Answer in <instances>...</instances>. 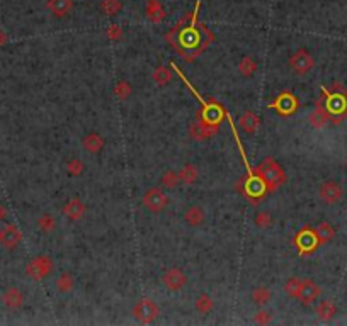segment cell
I'll return each mask as SVG.
<instances>
[{"mask_svg": "<svg viewBox=\"0 0 347 326\" xmlns=\"http://www.w3.org/2000/svg\"><path fill=\"white\" fill-rule=\"evenodd\" d=\"M315 236H317L318 245H325L329 243L330 240H334L335 236V228L330 223H320L317 228L313 229Z\"/></svg>", "mask_w": 347, "mask_h": 326, "instance_id": "cell-22", "label": "cell"}, {"mask_svg": "<svg viewBox=\"0 0 347 326\" xmlns=\"http://www.w3.org/2000/svg\"><path fill=\"white\" fill-rule=\"evenodd\" d=\"M301 284L303 280L298 279V277H290L286 282H284V291L290 297H298V292L301 289Z\"/></svg>", "mask_w": 347, "mask_h": 326, "instance_id": "cell-33", "label": "cell"}, {"mask_svg": "<svg viewBox=\"0 0 347 326\" xmlns=\"http://www.w3.org/2000/svg\"><path fill=\"white\" fill-rule=\"evenodd\" d=\"M238 124L247 135H254V133H257L259 126H260V117L252 111H245L243 114L240 116Z\"/></svg>", "mask_w": 347, "mask_h": 326, "instance_id": "cell-18", "label": "cell"}, {"mask_svg": "<svg viewBox=\"0 0 347 326\" xmlns=\"http://www.w3.org/2000/svg\"><path fill=\"white\" fill-rule=\"evenodd\" d=\"M121 9H123V4L119 0H103V2H100V10H103L106 15H116Z\"/></svg>", "mask_w": 347, "mask_h": 326, "instance_id": "cell-35", "label": "cell"}, {"mask_svg": "<svg viewBox=\"0 0 347 326\" xmlns=\"http://www.w3.org/2000/svg\"><path fill=\"white\" fill-rule=\"evenodd\" d=\"M271 321H272V313L268 311V309H260V311L255 313L254 323H257V324H269Z\"/></svg>", "mask_w": 347, "mask_h": 326, "instance_id": "cell-37", "label": "cell"}, {"mask_svg": "<svg viewBox=\"0 0 347 326\" xmlns=\"http://www.w3.org/2000/svg\"><path fill=\"white\" fill-rule=\"evenodd\" d=\"M106 36L109 37V39L113 41H119V37L123 36V31L117 24H111L108 29H106Z\"/></svg>", "mask_w": 347, "mask_h": 326, "instance_id": "cell-38", "label": "cell"}, {"mask_svg": "<svg viewBox=\"0 0 347 326\" xmlns=\"http://www.w3.org/2000/svg\"><path fill=\"white\" fill-rule=\"evenodd\" d=\"M145 14L150 23L153 24H160L165 20V9L164 5L160 4V0H147V5H145Z\"/></svg>", "mask_w": 347, "mask_h": 326, "instance_id": "cell-14", "label": "cell"}, {"mask_svg": "<svg viewBox=\"0 0 347 326\" xmlns=\"http://www.w3.org/2000/svg\"><path fill=\"white\" fill-rule=\"evenodd\" d=\"M21 242H23V233H21V229L15 226V224H5V226L0 229V245H2L5 250L17 248Z\"/></svg>", "mask_w": 347, "mask_h": 326, "instance_id": "cell-9", "label": "cell"}, {"mask_svg": "<svg viewBox=\"0 0 347 326\" xmlns=\"http://www.w3.org/2000/svg\"><path fill=\"white\" fill-rule=\"evenodd\" d=\"M308 121H310V124H312V126L315 127V129H320V127H323L325 124H329V122H330L329 112L325 111L322 99H320L318 102H317V105H315V109H313L312 112H310Z\"/></svg>", "mask_w": 347, "mask_h": 326, "instance_id": "cell-13", "label": "cell"}, {"mask_svg": "<svg viewBox=\"0 0 347 326\" xmlns=\"http://www.w3.org/2000/svg\"><path fill=\"white\" fill-rule=\"evenodd\" d=\"M298 243V248H300V253H312L317 250L318 247V242H317V236H315L313 229H305V231L300 233V236L296 240Z\"/></svg>", "mask_w": 347, "mask_h": 326, "instance_id": "cell-15", "label": "cell"}, {"mask_svg": "<svg viewBox=\"0 0 347 326\" xmlns=\"http://www.w3.org/2000/svg\"><path fill=\"white\" fill-rule=\"evenodd\" d=\"M194 308L197 313L202 314V316H208V314L215 309V301H213V297L210 294H199L194 301Z\"/></svg>", "mask_w": 347, "mask_h": 326, "instance_id": "cell-25", "label": "cell"}, {"mask_svg": "<svg viewBox=\"0 0 347 326\" xmlns=\"http://www.w3.org/2000/svg\"><path fill=\"white\" fill-rule=\"evenodd\" d=\"M197 177H199V173H197V168L193 163H186L179 170V179L186 185H194L197 182Z\"/></svg>", "mask_w": 347, "mask_h": 326, "instance_id": "cell-26", "label": "cell"}, {"mask_svg": "<svg viewBox=\"0 0 347 326\" xmlns=\"http://www.w3.org/2000/svg\"><path fill=\"white\" fill-rule=\"evenodd\" d=\"M5 42H7V34L4 33V29L0 28V48H2Z\"/></svg>", "mask_w": 347, "mask_h": 326, "instance_id": "cell-39", "label": "cell"}, {"mask_svg": "<svg viewBox=\"0 0 347 326\" xmlns=\"http://www.w3.org/2000/svg\"><path fill=\"white\" fill-rule=\"evenodd\" d=\"M152 80L155 82V85H158V87H165V85L172 80V72H170L167 67L160 65L152 72Z\"/></svg>", "mask_w": 347, "mask_h": 326, "instance_id": "cell-29", "label": "cell"}, {"mask_svg": "<svg viewBox=\"0 0 347 326\" xmlns=\"http://www.w3.org/2000/svg\"><path fill=\"white\" fill-rule=\"evenodd\" d=\"M65 168H67V172L72 175V177H78V175L84 173L85 165H84V162L80 158H72V160H68V162H67Z\"/></svg>", "mask_w": 347, "mask_h": 326, "instance_id": "cell-34", "label": "cell"}, {"mask_svg": "<svg viewBox=\"0 0 347 326\" xmlns=\"http://www.w3.org/2000/svg\"><path fill=\"white\" fill-rule=\"evenodd\" d=\"M160 184H162L165 189H175V187L180 184L179 172H175V170H167V172H164L162 177H160Z\"/></svg>", "mask_w": 347, "mask_h": 326, "instance_id": "cell-32", "label": "cell"}, {"mask_svg": "<svg viewBox=\"0 0 347 326\" xmlns=\"http://www.w3.org/2000/svg\"><path fill=\"white\" fill-rule=\"evenodd\" d=\"M323 92L327 94V97H322V102L325 111L329 112L330 122L339 124L340 121L347 117V90L339 82H335L332 85V92H327L325 89Z\"/></svg>", "mask_w": 347, "mask_h": 326, "instance_id": "cell-1", "label": "cell"}, {"mask_svg": "<svg viewBox=\"0 0 347 326\" xmlns=\"http://www.w3.org/2000/svg\"><path fill=\"white\" fill-rule=\"evenodd\" d=\"M133 316H135L138 323L152 324L155 319L160 316V308L150 297L140 299V301L135 304V308H133Z\"/></svg>", "mask_w": 347, "mask_h": 326, "instance_id": "cell-5", "label": "cell"}, {"mask_svg": "<svg viewBox=\"0 0 347 326\" xmlns=\"http://www.w3.org/2000/svg\"><path fill=\"white\" fill-rule=\"evenodd\" d=\"M188 280H189L188 275H186V272L180 269V267H170L162 275V284L165 286V289L172 292L182 291L184 287L188 286Z\"/></svg>", "mask_w": 347, "mask_h": 326, "instance_id": "cell-7", "label": "cell"}, {"mask_svg": "<svg viewBox=\"0 0 347 326\" xmlns=\"http://www.w3.org/2000/svg\"><path fill=\"white\" fill-rule=\"evenodd\" d=\"M113 94L117 100H128L130 95L133 94V87L130 85V82H126V80H119V82L114 85Z\"/></svg>", "mask_w": 347, "mask_h": 326, "instance_id": "cell-31", "label": "cell"}, {"mask_svg": "<svg viewBox=\"0 0 347 326\" xmlns=\"http://www.w3.org/2000/svg\"><path fill=\"white\" fill-rule=\"evenodd\" d=\"M254 224L257 228H260V229H266V228H269L271 224H272V216H271V212H268V211H259L257 214L254 216Z\"/></svg>", "mask_w": 347, "mask_h": 326, "instance_id": "cell-36", "label": "cell"}, {"mask_svg": "<svg viewBox=\"0 0 347 326\" xmlns=\"http://www.w3.org/2000/svg\"><path fill=\"white\" fill-rule=\"evenodd\" d=\"M55 287H56V291L62 292V294L72 292L73 289H75V277H73L70 272H63V274H60L56 277Z\"/></svg>", "mask_w": 347, "mask_h": 326, "instance_id": "cell-24", "label": "cell"}, {"mask_svg": "<svg viewBox=\"0 0 347 326\" xmlns=\"http://www.w3.org/2000/svg\"><path fill=\"white\" fill-rule=\"evenodd\" d=\"M5 214H7V211H5V207L0 204V223H2L4 219H5Z\"/></svg>", "mask_w": 347, "mask_h": 326, "instance_id": "cell-40", "label": "cell"}, {"mask_svg": "<svg viewBox=\"0 0 347 326\" xmlns=\"http://www.w3.org/2000/svg\"><path fill=\"white\" fill-rule=\"evenodd\" d=\"M2 301L5 308L17 311V309L24 306V294L21 292L17 287H9V289L2 294Z\"/></svg>", "mask_w": 347, "mask_h": 326, "instance_id": "cell-12", "label": "cell"}, {"mask_svg": "<svg viewBox=\"0 0 347 326\" xmlns=\"http://www.w3.org/2000/svg\"><path fill=\"white\" fill-rule=\"evenodd\" d=\"M250 299H252L254 304H257V306L264 308V306H268V304L271 302L272 292L266 286H257V287H254L252 292H250Z\"/></svg>", "mask_w": 347, "mask_h": 326, "instance_id": "cell-23", "label": "cell"}, {"mask_svg": "<svg viewBox=\"0 0 347 326\" xmlns=\"http://www.w3.org/2000/svg\"><path fill=\"white\" fill-rule=\"evenodd\" d=\"M205 219H206V212L201 206H197V204L191 206L184 211V221L191 228L201 226V224L205 223Z\"/></svg>", "mask_w": 347, "mask_h": 326, "instance_id": "cell-17", "label": "cell"}, {"mask_svg": "<svg viewBox=\"0 0 347 326\" xmlns=\"http://www.w3.org/2000/svg\"><path fill=\"white\" fill-rule=\"evenodd\" d=\"M46 7L55 17L62 19L73 10V0H48Z\"/></svg>", "mask_w": 347, "mask_h": 326, "instance_id": "cell-16", "label": "cell"}, {"mask_svg": "<svg viewBox=\"0 0 347 326\" xmlns=\"http://www.w3.org/2000/svg\"><path fill=\"white\" fill-rule=\"evenodd\" d=\"M213 133H216V124L210 126V124H194L191 127V135H193L194 140H208Z\"/></svg>", "mask_w": 347, "mask_h": 326, "instance_id": "cell-30", "label": "cell"}, {"mask_svg": "<svg viewBox=\"0 0 347 326\" xmlns=\"http://www.w3.org/2000/svg\"><path fill=\"white\" fill-rule=\"evenodd\" d=\"M36 226H38V229L41 233L45 234H50L56 229V219L53 214H50V212H45V214H41L38 218V223H36Z\"/></svg>", "mask_w": 347, "mask_h": 326, "instance_id": "cell-28", "label": "cell"}, {"mask_svg": "<svg viewBox=\"0 0 347 326\" xmlns=\"http://www.w3.org/2000/svg\"><path fill=\"white\" fill-rule=\"evenodd\" d=\"M322 294V289H320L318 284H315L312 279H305L301 284V289L298 292V301H300L303 306H310L313 301H317V297Z\"/></svg>", "mask_w": 347, "mask_h": 326, "instance_id": "cell-10", "label": "cell"}, {"mask_svg": "<svg viewBox=\"0 0 347 326\" xmlns=\"http://www.w3.org/2000/svg\"><path fill=\"white\" fill-rule=\"evenodd\" d=\"M53 269H55V264H53L51 256L38 255L28 262V265H26V275L33 280H45L53 272Z\"/></svg>", "mask_w": 347, "mask_h": 326, "instance_id": "cell-4", "label": "cell"}, {"mask_svg": "<svg viewBox=\"0 0 347 326\" xmlns=\"http://www.w3.org/2000/svg\"><path fill=\"white\" fill-rule=\"evenodd\" d=\"M290 68L295 75H307L315 68V60L305 48H300L290 56Z\"/></svg>", "mask_w": 347, "mask_h": 326, "instance_id": "cell-6", "label": "cell"}, {"mask_svg": "<svg viewBox=\"0 0 347 326\" xmlns=\"http://www.w3.org/2000/svg\"><path fill=\"white\" fill-rule=\"evenodd\" d=\"M315 314H317V318L320 321H330V319L335 318V314H337V306L332 302V301H320L317 309H315Z\"/></svg>", "mask_w": 347, "mask_h": 326, "instance_id": "cell-20", "label": "cell"}, {"mask_svg": "<svg viewBox=\"0 0 347 326\" xmlns=\"http://www.w3.org/2000/svg\"><path fill=\"white\" fill-rule=\"evenodd\" d=\"M259 179L264 182V185L268 187L269 192H274L276 189L286 182V173L282 172V168L277 165L272 158H266L257 168Z\"/></svg>", "mask_w": 347, "mask_h": 326, "instance_id": "cell-2", "label": "cell"}, {"mask_svg": "<svg viewBox=\"0 0 347 326\" xmlns=\"http://www.w3.org/2000/svg\"><path fill=\"white\" fill-rule=\"evenodd\" d=\"M276 109H279L281 114H291V112H295V109L298 107V100L296 97H293L291 94H281L279 97H277V102L272 104Z\"/></svg>", "mask_w": 347, "mask_h": 326, "instance_id": "cell-21", "label": "cell"}, {"mask_svg": "<svg viewBox=\"0 0 347 326\" xmlns=\"http://www.w3.org/2000/svg\"><path fill=\"white\" fill-rule=\"evenodd\" d=\"M104 138L99 135V133H89V135L84 136L82 140V146L87 153H92V155H97L103 151L104 148Z\"/></svg>", "mask_w": 347, "mask_h": 326, "instance_id": "cell-19", "label": "cell"}, {"mask_svg": "<svg viewBox=\"0 0 347 326\" xmlns=\"http://www.w3.org/2000/svg\"><path fill=\"white\" fill-rule=\"evenodd\" d=\"M255 72H257V61L252 56H243L238 63V73L245 78H250L254 77Z\"/></svg>", "mask_w": 347, "mask_h": 326, "instance_id": "cell-27", "label": "cell"}, {"mask_svg": "<svg viewBox=\"0 0 347 326\" xmlns=\"http://www.w3.org/2000/svg\"><path fill=\"white\" fill-rule=\"evenodd\" d=\"M318 195H320V199L323 202H327V204H337V202L344 197V189H342V185L337 184V182L327 180L320 185Z\"/></svg>", "mask_w": 347, "mask_h": 326, "instance_id": "cell-8", "label": "cell"}, {"mask_svg": "<svg viewBox=\"0 0 347 326\" xmlns=\"http://www.w3.org/2000/svg\"><path fill=\"white\" fill-rule=\"evenodd\" d=\"M169 195L160 189V187H150L143 192L141 195V204L147 211H150L152 214H158V212L165 211V207L169 206Z\"/></svg>", "mask_w": 347, "mask_h": 326, "instance_id": "cell-3", "label": "cell"}, {"mask_svg": "<svg viewBox=\"0 0 347 326\" xmlns=\"http://www.w3.org/2000/svg\"><path fill=\"white\" fill-rule=\"evenodd\" d=\"M62 212L70 221H80L85 216V212H87V204L82 199H78V197H73V199H70L63 206Z\"/></svg>", "mask_w": 347, "mask_h": 326, "instance_id": "cell-11", "label": "cell"}]
</instances>
